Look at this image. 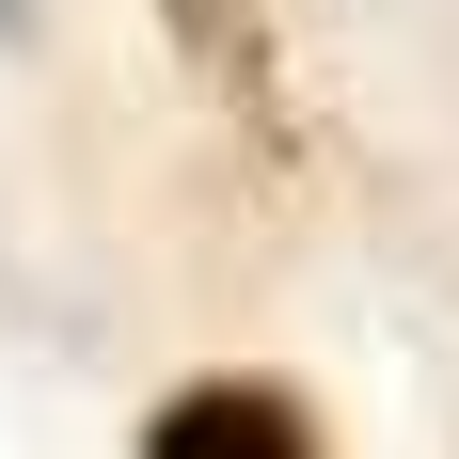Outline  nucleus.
Masks as SVG:
<instances>
[{
	"instance_id": "nucleus-1",
	"label": "nucleus",
	"mask_w": 459,
	"mask_h": 459,
	"mask_svg": "<svg viewBox=\"0 0 459 459\" xmlns=\"http://www.w3.org/2000/svg\"><path fill=\"white\" fill-rule=\"evenodd\" d=\"M159 444H175V459H206V444H238V459H301V412H285V396L206 380V396H175V412H159Z\"/></svg>"
}]
</instances>
